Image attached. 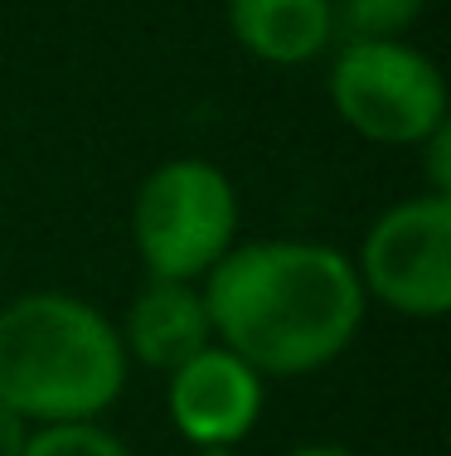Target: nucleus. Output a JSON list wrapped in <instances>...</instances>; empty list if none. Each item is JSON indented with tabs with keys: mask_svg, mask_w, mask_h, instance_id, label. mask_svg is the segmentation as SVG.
Masks as SVG:
<instances>
[{
	"mask_svg": "<svg viewBox=\"0 0 451 456\" xmlns=\"http://www.w3.org/2000/svg\"><path fill=\"white\" fill-rule=\"evenodd\" d=\"M213 340L262 379H301L335 364L369 316L350 253L310 238L233 243L199 281Z\"/></svg>",
	"mask_w": 451,
	"mask_h": 456,
	"instance_id": "1",
	"label": "nucleus"
},
{
	"mask_svg": "<svg viewBox=\"0 0 451 456\" xmlns=\"http://www.w3.org/2000/svg\"><path fill=\"white\" fill-rule=\"evenodd\" d=\"M132 360L117 321L73 291H25L0 306V403L29 428L98 422L122 398Z\"/></svg>",
	"mask_w": 451,
	"mask_h": 456,
	"instance_id": "2",
	"label": "nucleus"
},
{
	"mask_svg": "<svg viewBox=\"0 0 451 456\" xmlns=\"http://www.w3.org/2000/svg\"><path fill=\"white\" fill-rule=\"evenodd\" d=\"M238 190L229 170L204 156L160 160L132 200V243L146 277L204 281L238 243Z\"/></svg>",
	"mask_w": 451,
	"mask_h": 456,
	"instance_id": "3",
	"label": "nucleus"
},
{
	"mask_svg": "<svg viewBox=\"0 0 451 456\" xmlns=\"http://www.w3.org/2000/svg\"><path fill=\"white\" fill-rule=\"evenodd\" d=\"M326 88L335 117L369 146L413 151L451 122L442 69L407 39H345Z\"/></svg>",
	"mask_w": 451,
	"mask_h": 456,
	"instance_id": "4",
	"label": "nucleus"
},
{
	"mask_svg": "<svg viewBox=\"0 0 451 456\" xmlns=\"http://www.w3.org/2000/svg\"><path fill=\"white\" fill-rule=\"evenodd\" d=\"M364 297L403 321H442L451 311V200L407 194L389 204L350 257Z\"/></svg>",
	"mask_w": 451,
	"mask_h": 456,
	"instance_id": "5",
	"label": "nucleus"
},
{
	"mask_svg": "<svg viewBox=\"0 0 451 456\" xmlns=\"http://www.w3.org/2000/svg\"><path fill=\"white\" fill-rule=\"evenodd\" d=\"M267 408V379L248 360L213 340L195 360L165 374V412L185 447H223L233 452L253 437Z\"/></svg>",
	"mask_w": 451,
	"mask_h": 456,
	"instance_id": "6",
	"label": "nucleus"
},
{
	"mask_svg": "<svg viewBox=\"0 0 451 456\" xmlns=\"http://www.w3.org/2000/svg\"><path fill=\"white\" fill-rule=\"evenodd\" d=\"M122 350L132 364H146L156 374H170L199 350L213 345V321L204 306L199 281H170V277H146V287L132 297L126 316L117 321Z\"/></svg>",
	"mask_w": 451,
	"mask_h": 456,
	"instance_id": "7",
	"label": "nucleus"
},
{
	"mask_svg": "<svg viewBox=\"0 0 451 456\" xmlns=\"http://www.w3.org/2000/svg\"><path fill=\"white\" fill-rule=\"evenodd\" d=\"M238 49L272 69H301L335 45V0H229Z\"/></svg>",
	"mask_w": 451,
	"mask_h": 456,
	"instance_id": "8",
	"label": "nucleus"
},
{
	"mask_svg": "<svg viewBox=\"0 0 451 456\" xmlns=\"http://www.w3.org/2000/svg\"><path fill=\"white\" fill-rule=\"evenodd\" d=\"M427 15V0H335V29L345 39H403Z\"/></svg>",
	"mask_w": 451,
	"mask_h": 456,
	"instance_id": "9",
	"label": "nucleus"
},
{
	"mask_svg": "<svg viewBox=\"0 0 451 456\" xmlns=\"http://www.w3.org/2000/svg\"><path fill=\"white\" fill-rule=\"evenodd\" d=\"M20 456H132V447L102 422H59V428L29 432Z\"/></svg>",
	"mask_w": 451,
	"mask_h": 456,
	"instance_id": "10",
	"label": "nucleus"
},
{
	"mask_svg": "<svg viewBox=\"0 0 451 456\" xmlns=\"http://www.w3.org/2000/svg\"><path fill=\"white\" fill-rule=\"evenodd\" d=\"M413 151H423L427 194H447V200H451V122H442L427 141H417Z\"/></svg>",
	"mask_w": 451,
	"mask_h": 456,
	"instance_id": "11",
	"label": "nucleus"
},
{
	"mask_svg": "<svg viewBox=\"0 0 451 456\" xmlns=\"http://www.w3.org/2000/svg\"><path fill=\"white\" fill-rule=\"evenodd\" d=\"M29 432H35V428H29L15 408L0 403V456H20V452H25V442H29Z\"/></svg>",
	"mask_w": 451,
	"mask_h": 456,
	"instance_id": "12",
	"label": "nucleus"
},
{
	"mask_svg": "<svg viewBox=\"0 0 451 456\" xmlns=\"http://www.w3.org/2000/svg\"><path fill=\"white\" fill-rule=\"evenodd\" d=\"M282 456H359V452L340 447V442H306V447H292V452H282Z\"/></svg>",
	"mask_w": 451,
	"mask_h": 456,
	"instance_id": "13",
	"label": "nucleus"
},
{
	"mask_svg": "<svg viewBox=\"0 0 451 456\" xmlns=\"http://www.w3.org/2000/svg\"><path fill=\"white\" fill-rule=\"evenodd\" d=\"M185 456H233V452H223V447H189Z\"/></svg>",
	"mask_w": 451,
	"mask_h": 456,
	"instance_id": "14",
	"label": "nucleus"
}]
</instances>
